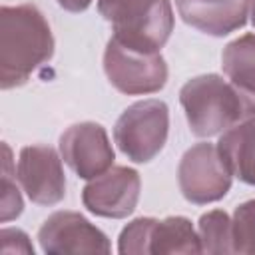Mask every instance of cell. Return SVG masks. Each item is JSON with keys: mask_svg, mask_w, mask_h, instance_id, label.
Wrapping results in <instances>:
<instances>
[{"mask_svg": "<svg viewBox=\"0 0 255 255\" xmlns=\"http://www.w3.org/2000/svg\"><path fill=\"white\" fill-rule=\"evenodd\" d=\"M2 239V253H28L34 255V247L30 243V237L16 227H4L0 233Z\"/></svg>", "mask_w": 255, "mask_h": 255, "instance_id": "d6986e66", "label": "cell"}, {"mask_svg": "<svg viewBox=\"0 0 255 255\" xmlns=\"http://www.w3.org/2000/svg\"><path fill=\"white\" fill-rule=\"evenodd\" d=\"M179 104L191 133L197 137L219 135L245 118L241 98L219 74H201L187 80L179 90Z\"/></svg>", "mask_w": 255, "mask_h": 255, "instance_id": "7a4b0ae2", "label": "cell"}, {"mask_svg": "<svg viewBox=\"0 0 255 255\" xmlns=\"http://www.w3.org/2000/svg\"><path fill=\"white\" fill-rule=\"evenodd\" d=\"M16 177L28 199L36 205H56L66 197L62 155L52 145L36 143L22 147Z\"/></svg>", "mask_w": 255, "mask_h": 255, "instance_id": "ba28073f", "label": "cell"}, {"mask_svg": "<svg viewBox=\"0 0 255 255\" xmlns=\"http://www.w3.org/2000/svg\"><path fill=\"white\" fill-rule=\"evenodd\" d=\"M104 72L108 82L126 96H145L163 90L167 64L159 52H143L122 44L114 36L104 50Z\"/></svg>", "mask_w": 255, "mask_h": 255, "instance_id": "5b68a950", "label": "cell"}, {"mask_svg": "<svg viewBox=\"0 0 255 255\" xmlns=\"http://www.w3.org/2000/svg\"><path fill=\"white\" fill-rule=\"evenodd\" d=\"M149 253H201L199 233L183 215L155 219L149 235Z\"/></svg>", "mask_w": 255, "mask_h": 255, "instance_id": "5bb4252c", "label": "cell"}, {"mask_svg": "<svg viewBox=\"0 0 255 255\" xmlns=\"http://www.w3.org/2000/svg\"><path fill=\"white\" fill-rule=\"evenodd\" d=\"M181 20L213 38H223L247 24L251 0H175Z\"/></svg>", "mask_w": 255, "mask_h": 255, "instance_id": "8fae6325", "label": "cell"}, {"mask_svg": "<svg viewBox=\"0 0 255 255\" xmlns=\"http://www.w3.org/2000/svg\"><path fill=\"white\" fill-rule=\"evenodd\" d=\"M221 68L241 98L247 118H255V34L231 40L221 54Z\"/></svg>", "mask_w": 255, "mask_h": 255, "instance_id": "7c38bea8", "label": "cell"}, {"mask_svg": "<svg viewBox=\"0 0 255 255\" xmlns=\"http://www.w3.org/2000/svg\"><path fill=\"white\" fill-rule=\"evenodd\" d=\"M98 12L116 40L143 52H159L173 32L169 0H98Z\"/></svg>", "mask_w": 255, "mask_h": 255, "instance_id": "3957f363", "label": "cell"}, {"mask_svg": "<svg viewBox=\"0 0 255 255\" xmlns=\"http://www.w3.org/2000/svg\"><path fill=\"white\" fill-rule=\"evenodd\" d=\"M217 149L231 175L255 187V118L223 131Z\"/></svg>", "mask_w": 255, "mask_h": 255, "instance_id": "4fadbf2b", "label": "cell"}, {"mask_svg": "<svg viewBox=\"0 0 255 255\" xmlns=\"http://www.w3.org/2000/svg\"><path fill=\"white\" fill-rule=\"evenodd\" d=\"M64 10H68V12H84V10H88L90 8V4H92V0H56Z\"/></svg>", "mask_w": 255, "mask_h": 255, "instance_id": "ffe728a7", "label": "cell"}, {"mask_svg": "<svg viewBox=\"0 0 255 255\" xmlns=\"http://www.w3.org/2000/svg\"><path fill=\"white\" fill-rule=\"evenodd\" d=\"M251 22L255 26V0H251Z\"/></svg>", "mask_w": 255, "mask_h": 255, "instance_id": "44dd1931", "label": "cell"}, {"mask_svg": "<svg viewBox=\"0 0 255 255\" xmlns=\"http://www.w3.org/2000/svg\"><path fill=\"white\" fill-rule=\"evenodd\" d=\"M231 171L213 143H195L179 159L177 183L181 195L193 205H207L223 199L231 189Z\"/></svg>", "mask_w": 255, "mask_h": 255, "instance_id": "8992f818", "label": "cell"}, {"mask_svg": "<svg viewBox=\"0 0 255 255\" xmlns=\"http://www.w3.org/2000/svg\"><path fill=\"white\" fill-rule=\"evenodd\" d=\"M54 56L48 20L34 4L0 8V88L24 86Z\"/></svg>", "mask_w": 255, "mask_h": 255, "instance_id": "6da1fadb", "label": "cell"}, {"mask_svg": "<svg viewBox=\"0 0 255 255\" xmlns=\"http://www.w3.org/2000/svg\"><path fill=\"white\" fill-rule=\"evenodd\" d=\"M153 223H155L153 217H137L129 221L118 237V251L122 255L149 253V235H151Z\"/></svg>", "mask_w": 255, "mask_h": 255, "instance_id": "ac0fdd59", "label": "cell"}, {"mask_svg": "<svg viewBox=\"0 0 255 255\" xmlns=\"http://www.w3.org/2000/svg\"><path fill=\"white\" fill-rule=\"evenodd\" d=\"M169 108L163 100H141L128 106L114 126V141L133 163L151 161L165 145Z\"/></svg>", "mask_w": 255, "mask_h": 255, "instance_id": "277c9868", "label": "cell"}, {"mask_svg": "<svg viewBox=\"0 0 255 255\" xmlns=\"http://www.w3.org/2000/svg\"><path fill=\"white\" fill-rule=\"evenodd\" d=\"M64 163L82 179H94L114 165L116 153L108 131L96 122H80L60 135Z\"/></svg>", "mask_w": 255, "mask_h": 255, "instance_id": "9c48e42d", "label": "cell"}, {"mask_svg": "<svg viewBox=\"0 0 255 255\" xmlns=\"http://www.w3.org/2000/svg\"><path fill=\"white\" fill-rule=\"evenodd\" d=\"M44 253H110L108 235L78 211H54L40 227Z\"/></svg>", "mask_w": 255, "mask_h": 255, "instance_id": "30bf717a", "label": "cell"}, {"mask_svg": "<svg viewBox=\"0 0 255 255\" xmlns=\"http://www.w3.org/2000/svg\"><path fill=\"white\" fill-rule=\"evenodd\" d=\"M233 253H255V199L235 207L231 219Z\"/></svg>", "mask_w": 255, "mask_h": 255, "instance_id": "e0dca14e", "label": "cell"}, {"mask_svg": "<svg viewBox=\"0 0 255 255\" xmlns=\"http://www.w3.org/2000/svg\"><path fill=\"white\" fill-rule=\"evenodd\" d=\"M4 159H2V201H0V219L2 223H8L16 217H20L24 209L22 195L16 187V169L12 173V149L8 143H2Z\"/></svg>", "mask_w": 255, "mask_h": 255, "instance_id": "2e32d148", "label": "cell"}, {"mask_svg": "<svg viewBox=\"0 0 255 255\" xmlns=\"http://www.w3.org/2000/svg\"><path fill=\"white\" fill-rule=\"evenodd\" d=\"M141 179L133 167L112 165L102 175L90 179L82 189L84 207L108 219H124L131 215L139 201Z\"/></svg>", "mask_w": 255, "mask_h": 255, "instance_id": "52a82bcc", "label": "cell"}, {"mask_svg": "<svg viewBox=\"0 0 255 255\" xmlns=\"http://www.w3.org/2000/svg\"><path fill=\"white\" fill-rule=\"evenodd\" d=\"M199 243L203 253H233L231 219L223 209H211L199 217Z\"/></svg>", "mask_w": 255, "mask_h": 255, "instance_id": "9a60e30c", "label": "cell"}]
</instances>
